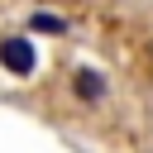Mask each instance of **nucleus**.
Masks as SVG:
<instances>
[{"label": "nucleus", "instance_id": "nucleus-1", "mask_svg": "<svg viewBox=\"0 0 153 153\" xmlns=\"http://www.w3.org/2000/svg\"><path fill=\"white\" fill-rule=\"evenodd\" d=\"M33 62H38V53H33L29 38H0V67H5L10 76H29Z\"/></svg>", "mask_w": 153, "mask_h": 153}, {"label": "nucleus", "instance_id": "nucleus-3", "mask_svg": "<svg viewBox=\"0 0 153 153\" xmlns=\"http://www.w3.org/2000/svg\"><path fill=\"white\" fill-rule=\"evenodd\" d=\"M29 29H38V33H62V29H67V19H62V14H48V10H38V14L29 19Z\"/></svg>", "mask_w": 153, "mask_h": 153}, {"label": "nucleus", "instance_id": "nucleus-2", "mask_svg": "<svg viewBox=\"0 0 153 153\" xmlns=\"http://www.w3.org/2000/svg\"><path fill=\"white\" fill-rule=\"evenodd\" d=\"M72 96H76V100H86V105H96V100L105 96V76H100V72H91V67L72 72Z\"/></svg>", "mask_w": 153, "mask_h": 153}]
</instances>
